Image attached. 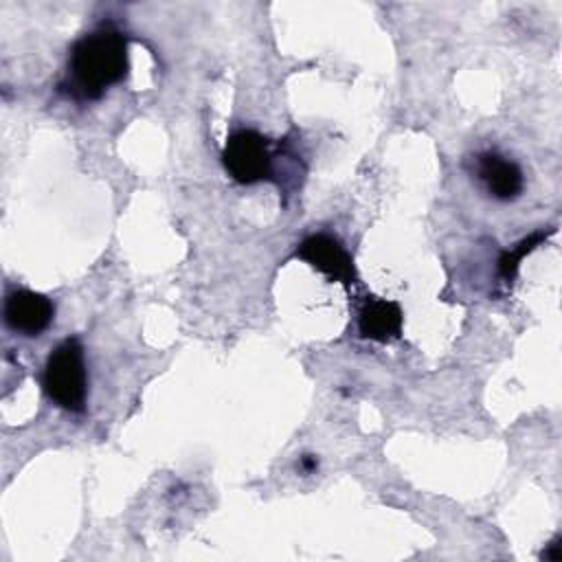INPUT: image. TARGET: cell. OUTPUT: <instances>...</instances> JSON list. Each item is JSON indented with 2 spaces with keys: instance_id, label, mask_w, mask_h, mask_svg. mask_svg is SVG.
I'll list each match as a JSON object with an SVG mask.
<instances>
[{
  "instance_id": "5",
  "label": "cell",
  "mask_w": 562,
  "mask_h": 562,
  "mask_svg": "<svg viewBox=\"0 0 562 562\" xmlns=\"http://www.w3.org/2000/svg\"><path fill=\"white\" fill-rule=\"evenodd\" d=\"M296 257L310 263L314 270L323 272L329 281H338L345 288H351L358 281L349 252L336 237L327 233L305 237L296 248Z\"/></svg>"
},
{
  "instance_id": "2",
  "label": "cell",
  "mask_w": 562,
  "mask_h": 562,
  "mask_svg": "<svg viewBox=\"0 0 562 562\" xmlns=\"http://www.w3.org/2000/svg\"><path fill=\"white\" fill-rule=\"evenodd\" d=\"M42 384L46 395L70 413H83L88 397V373L79 338L61 340L46 358Z\"/></svg>"
},
{
  "instance_id": "7",
  "label": "cell",
  "mask_w": 562,
  "mask_h": 562,
  "mask_svg": "<svg viewBox=\"0 0 562 562\" xmlns=\"http://www.w3.org/2000/svg\"><path fill=\"white\" fill-rule=\"evenodd\" d=\"M404 325L402 307L395 301L369 299L358 314V331L373 342H391L400 338Z\"/></svg>"
},
{
  "instance_id": "10",
  "label": "cell",
  "mask_w": 562,
  "mask_h": 562,
  "mask_svg": "<svg viewBox=\"0 0 562 562\" xmlns=\"http://www.w3.org/2000/svg\"><path fill=\"white\" fill-rule=\"evenodd\" d=\"M316 465H318V461H316L312 454H305V457H301V468H303L305 472H312V470H316Z\"/></svg>"
},
{
  "instance_id": "1",
  "label": "cell",
  "mask_w": 562,
  "mask_h": 562,
  "mask_svg": "<svg viewBox=\"0 0 562 562\" xmlns=\"http://www.w3.org/2000/svg\"><path fill=\"white\" fill-rule=\"evenodd\" d=\"M127 70V37L119 29L103 24L72 44L66 70L68 90L77 99L94 101L123 81Z\"/></svg>"
},
{
  "instance_id": "3",
  "label": "cell",
  "mask_w": 562,
  "mask_h": 562,
  "mask_svg": "<svg viewBox=\"0 0 562 562\" xmlns=\"http://www.w3.org/2000/svg\"><path fill=\"white\" fill-rule=\"evenodd\" d=\"M222 162L228 176L239 184H255L272 178L270 140L257 130H235L222 149Z\"/></svg>"
},
{
  "instance_id": "9",
  "label": "cell",
  "mask_w": 562,
  "mask_h": 562,
  "mask_svg": "<svg viewBox=\"0 0 562 562\" xmlns=\"http://www.w3.org/2000/svg\"><path fill=\"white\" fill-rule=\"evenodd\" d=\"M560 538H555L553 542H549V549L547 551H542V558L544 560H560Z\"/></svg>"
},
{
  "instance_id": "4",
  "label": "cell",
  "mask_w": 562,
  "mask_h": 562,
  "mask_svg": "<svg viewBox=\"0 0 562 562\" xmlns=\"http://www.w3.org/2000/svg\"><path fill=\"white\" fill-rule=\"evenodd\" d=\"M472 173L485 193L498 202H512L520 198L525 189L522 169L512 158L494 149H485L472 156Z\"/></svg>"
},
{
  "instance_id": "8",
  "label": "cell",
  "mask_w": 562,
  "mask_h": 562,
  "mask_svg": "<svg viewBox=\"0 0 562 562\" xmlns=\"http://www.w3.org/2000/svg\"><path fill=\"white\" fill-rule=\"evenodd\" d=\"M551 233H553V228H549L547 233H544V231H538V233L525 237L520 244H516V248L503 252V257H501V261H498L501 277H503L505 281H512L514 274L518 272V266H520L522 257H525L527 252H531V250H533L542 239H547V235H551Z\"/></svg>"
},
{
  "instance_id": "6",
  "label": "cell",
  "mask_w": 562,
  "mask_h": 562,
  "mask_svg": "<svg viewBox=\"0 0 562 562\" xmlns=\"http://www.w3.org/2000/svg\"><path fill=\"white\" fill-rule=\"evenodd\" d=\"M55 318V305L48 296L33 290H11L4 299V323L22 336H40Z\"/></svg>"
}]
</instances>
